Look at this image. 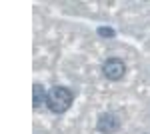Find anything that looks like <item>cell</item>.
I'll use <instances>...</instances> for the list:
<instances>
[{
  "instance_id": "obj_1",
  "label": "cell",
  "mask_w": 150,
  "mask_h": 134,
  "mask_svg": "<svg viewBox=\"0 0 150 134\" xmlns=\"http://www.w3.org/2000/svg\"><path fill=\"white\" fill-rule=\"evenodd\" d=\"M74 102V92L68 88V86H52L48 90V102H46V108L52 114H64L72 106Z\"/></svg>"
},
{
  "instance_id": "obj_2",
  "label": "cell",
  "mask_w": 150,
  "mask_h": 134,
  "mask_svg": "<svg viewBox=\"0 0 150 134\" xmlns=\"http://www.w3.org/2000/svg\"><path fill=\"white\" fill-rule=\"evenodd\" d=\"M124 74H126V64H124V60H120V58H108V60H104L102 76L106 80L118 82V80L124 78Z\"/></svg>"
},
{
  "instance_id": "obj_3",
  "label": "cell",
  "mask_w": 150,
  "mask_h": 134,
  "mask_svg": "<svg viewBox=\"0 0 150 134\" xmlns=\"http://www.w3.org/2000/svg\"><path fill=\"white\" fill-rule=\"evenodd\" d=\"M120 118H118V114L114 112H102L100 116H98V120H96V128H98V132L100 134H116L120 130Z\"/></svg>"
},
{
  "instance_id": "obj_4",
  "label": "cell",
  "mask_w": 150,
  "mask_h": 134,
  "mask_svg": "<svg viewBox=\"0 0 150 134\" xmlns=\"http://www.w3.org/2000/svg\"><path fill=\"white\" fill-rule=\"evenodd\" d=\"M46 102H48V90L44 88L40 82H34V86H32V106L38 110V108H42Z\"/></svg>"
},
{
  "instance_id": "obj_5",
  "label": "cell",
  "mask_w": 150,
  "mask_h": 134,
  "mask_svg": "<svg viewBox=\"0 0 150 134\" xmlns=\"http://www.w3.org/2000/svg\"><path fill=\"white\" fill-rule=\"evenodd\" d=\"M96 32H98V36H102V38H114L116 36V30L110 28V26H108V28H106V26H98Z\"/></svg>"
}]
</instances>
